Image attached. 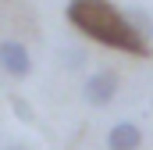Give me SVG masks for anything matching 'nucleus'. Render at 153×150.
<instances>
[{
	"instance_id": "nucleus-6",
	"label": "nucleus",
	"mask_w": 153,
	"mask_h": 150,
	"mask_svg": "<svg viewBox=\"0 0 153 150\" xmlns=\"http://www.w3.org/2000/svg\"><path fill=\"white\" fill-rule=\"evenodd\" d=\"M11 107H14V114H18L22 122H32V111H29V100H22V97H14V100H11Z\"/></svg>"
},
{
	"instance_id": "nucleus-1",
	"label": "nucleus",
	"mask_w": 153,
	"mask_h": 150,
	"mask_svg": "<svg viewBox=\"0 0 153 150\" xmlns=\"http://www.w3.org/2000/svg\"><path fill=\"white\" fill-rule=\"evenodd\" d=\"M64 14L85 39H93L107 50L132 54V57H150V43L143 36H135L125 11L114 7L111 0H68Z\"/></svg>"
},
{
	"instance_id": "nucleus-7",
	"label": "nucleus",
	"mask_w": 153,
	"mask_h": 150,
	"mask_svg": "<svg viewBox=\"0 0 153 150\" xmlns=\"http://www.w3.org/2000/svg\"><path fill=\"white\" fill-rule=\"evenodd\" d=\"M64 64H68V68H82V64H85V54H82V50H64Z\"/></svg>"
},
{
	"instance_id": "nucleus-4",
	"label": "nucleus",
	"mask_w": 153,
	"mask_h": 150,
	"mask_svg": "<svg viewBox=\"0 0 153 150\" xmlns=\"http://www.w3.org/2000/svg\"><path fill=\"white\" fill-rule=\"evenodd\" d=\"M143 147V129L135 122H117L107 132V150H139Z\"/></svg>"
},
{
	"instance_id": "nucleus-5",
	"label": "nucleus",
	"mask_w": 153,
	"mask_h": 150,
	"mask_svg": "<svg viewBox=\"0 0 153 150\" xmlns=\"http://www.w3.org/2000/svg\"><path fill=\"white\" fill-rule=\"evenodd\" d=\"M125 18H128V25L135 29V36H143L146 43L153 39V18L143 11V7H125Z\"/></svg>"
},
{
	"instance_id": "nucleus-3",
	"label": "nucleus",
	"mask_w": 153,
	"mask_h": 150,
	"mask_svg": "<svg viewBox=\"0 0 153 150\" xmlns=\"http://www.w3.org/2000/svg\"><path fill=\"white\" fill-rule=\"evenodd\" d=\"M0 68L14 79H29L32 75V54L25 43L18 39H0Z\"/></svg>"
},
{
	"instance_id": "nucleus-8",
	"label": "nucleus",
	"mask_w": 153,
	"mask_h": 150,
	"mask_svg": "<svg viewBox=\"0 0 153 150\" xmlns=\"http://www.w3.org/2000/svg\"><path fill=\"white\" fill-rule=\"evenodd\" d=\"M0 150H32V147H25V143H7V147H0Z\"/></svg>"
},
{
	"instance_id": "nucleus-2",
	"label": "nucleus",
	"mask_w": 153,
	"mask_h": 150,
	"mask_svg": "<svg viewBox=\"0 0 153 150\" xmlns=\"http://www.w3.org/2000/svg\"><path fill=\"white\" fill-rule=\"evenodd\" d=\"M117 89H121V75L114 68H96V72L85 75V82H82V100L89 107H111Z\"/></svg>"
}]
</instances>
